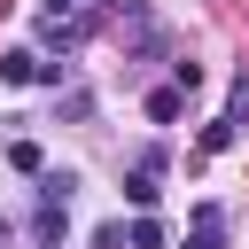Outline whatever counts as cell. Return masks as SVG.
<instances>
[{"label": "cell", "mask_w": 249, "mask_h": 249, "mask_svg": "<svg viewBox=\"0 0 249 249\" xmlns=\"http://www.w3.org/2000/svg\"><path fill=\"white\" fill-rule=\"evenodd\" d=\"M226 117H233V124L249 117V78H233V101H226Z\"/></svg>", "instance_id": "8fae6325"}, {"label": "cell", "mask_w": 249, "mask_h": 249, "mask_svg": "<svg viewBox=\"0 0 249 249\" xmlns=\"http://www.w3.org/2000/svg\"><path fill=\"white\" fill-rule=\"evenodd\" d=\"M8 163H16V171H47V156H39L31 140H16V148H8Z\"/></svg>", "instance_id": "30bf717a"}, {"label": "cell", "mask_w": 249, "mask_h": 249, "mask_svg": "<svg viewBox=\"0 0 249 249\" xmlns=\"http://www.w3.org/2000/svg\"><path fill=\"white\" fill-rule=\"evenodd\" d=\"M70 187H78L70 171H39V202H70Z\"/></svg>", "instance_id": "ba28073f"}, {"label": "cell", "mask_w": 249, "mask_h": 249, "mask_svg": "<svg viewBox=\"0 0 249 249\" xmlns=\"http://www.w3.org/2000/svg\"><path fill=\"white\" fill-rule=\"evenodd\" d=\"M47 16H78V0H47Z\"/></svg>", "instance_id": "7c38bea8"}, {"label": "cell", "mask_w": 249, "mask_h": 249, "mask_svg": "<svg viewBox=\"0 0 249 249\" xmlns=\"http://www.w3.org/2000/svg\"><path fill=\"white\" fill-rule=\"evenodd\" d=\"M93 23H101V16H39V47H47V54H70V47H86Z\"/></svg>", "instance_id": "7a4b0ae2"}, {"label": "cell", "mask_w": 249, "mask_h": 249, "mask_svg": "<svg viewBox=\"0 0 249 249\" xmlns=\"http://www.w3.org/2000/svg\"><path fill=\"white\" fill-rule=\"evenodd\" d=\"M31 241H39V249H54V241H62V202H47V210L31 218Z\"/></svg>", "instance_id": "8992f818"}, {"label": "cell", "mask_w": 249, "mask_h": 249, "mask_svg": "<svg viewBox=\"0 0 249 249\" xmlns=\"http://www.w3.org/2000/svg\"><path fill=\"white\" fill-rule=\"evenodd\" d=\"M39 70H47V54H31V47H8L0 54V78L8 86H39Z\"/></svg>", "instance_id": "277c9868"}, {"label": "cell", "mask_w": 249, "mask_h": 249, "mask_svg": "<svg viewBox=\"0 0 249 249\" xmlns=\"http://www.w3.org/2000/svg\"><path fill=\"white\" fill-rule=\"evenodd\" d=\"M156 195H163V148H140L132 171H124V202L132 210H156Z\"/></svg>", "instance_id": "6da1fadb"}, {"label": "cell", "mask_w": 249, "mask_h": 249, "mask_svg": "<svg viewBox=\"0 0 249 249\" xmlns=\"http://www.w3.org/2000/svg\"><path fill=\"white\" fill-rule=\"evenodd\" d=\"M179 109H187V86H156V93H148V117H156V124H171Z\"/></svg>", "instance_id": "5b68a950"}, {"label": "cell", "mask_w": 249, "mask_h": 249, "mask_svg": "<svg viewBox=\"0 0 249 249\" xmlns=\"http://www.w3.org/2000/svg\"><path fill=\"white\" fill-rule=\"evenodd\" d=\"M124 241H132V249H163V226H156V218H148V210H140V218H132V226H124Z\"/></svg>", "instance_id": "52a82bcc"}, {"label": "cell", "mask_w": 249, "mask_h": 249, "mask_svg": "<svg viewBox=\"0 0 249 249\" xmlns=\"http://www.w3.org/2000/svg\"><path fill=\"white\" fill-rule=\"evenodd\" d=\"M218 148H233V117H218V124H202V156H218Z\"/></svg>", "instance_id": "9c48e42d"}, {"label": "cell", "mask_w": 249, "mask_h": 249, "mask_svg": "<svg viewBox=\"0 0 249 249\" xmlns=\"http://www.w3.org/2000/svg\"><path fill=\"white\" fill-rule=\"evenodd\" d=\"M0 241H8V218H0Z\"/></svg>", "instance_id": "4fadbf2b"}, {"label": "cell", "mask_w": 249, "mask_h": 249, "mask_svg": "<svg viewBox=\"0 0 249 249\" xmlns=\"http://www.w3.org/2000/svg\"><path fill=\"white\" fill-rule=\"evenodd\" d=\"M179 249H226V210L218 202H195V226H187Z\"/></svg>", "instance_id": "3957f363"}]
</instances>
